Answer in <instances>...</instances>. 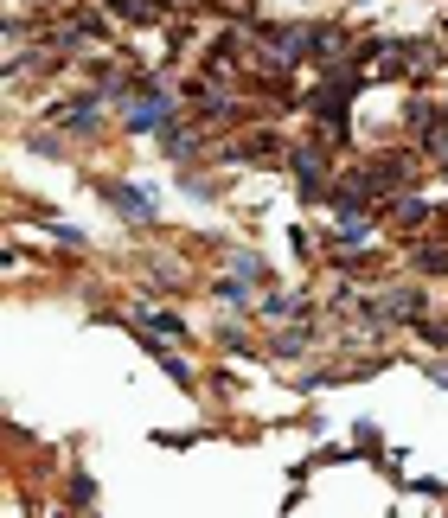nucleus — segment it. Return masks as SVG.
Returning a JSON list of instances; mask_svg holds the SVG:
<instances>
[{"mask_svg": "<svg viewBox=\"0 0 448 518\" xmlns=\"http://www.w3.org/2000/svg\"><path fill=\"white\" fill-rule=\"evenodd\" d=\"M128 122H135V128H154V122H167V97H161V90H135V103H128Z\"/></svg>", "mask_w": 448, "mask_h": 518, "instance_id": "1", "label": "nucleus"}]
</instances>
